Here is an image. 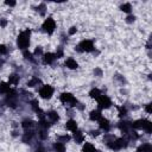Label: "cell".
Returning a JSON list of instances; mask_svg holds the SVG:
<instances>
[{
  "label": "cell",
  "instance_id": "cell-1",
  "mask_svg": "<svg viewBox=\"0 0 152 152\" xmlns=\"http://www.w3.org/2000/svg\"><path fill=\"white\" fill-rule=\"evenodd\" d=\"M29 44H30V31L26 30V31H23L18 37V47L25 50L29 47Z\"/></svg>",
  "mask_w": 152,
  "mask_h": 152
},
{
  "label": "cell",
  "instance_id": "cell-2",
  "mask_svg": "<svg viewBox=\"0 0 152 152\" xmlns=\"http://www.w3.org/2000/svg\"><path fill=\"white\" fill-rule=\"evenodd\" d=\"M108 145V147L112 149V150H121L124 147H126L127 146V139H116L114 141H111L107 144Z\"/></svg>",
  "mask_w": 152,
  "mask_h": 152
},
{
  "label": "cell",
  "instance_id": "cell-3",
  "mask_svg": "<svg viewBox=\"0 0 152 152\" xmlns=\"http://www.w3.org/2000/svg\"><path fill=\"white\" fill-rule=\"evenodd\" d=\"M77 50L78 51H86V52H89V51H93L94 50V44L89 39H86V41H82L80 43V45L77 47Z\"/></svg>",
  "mask_w": 152,
  "mask_h": 152
},
{
  "label": "cell",
  "instance_id": "cell-4",
  "mask_svg": "<svg viewBox=\"0 0 152 152\" xmlns=\"http://www.w3.org/2000/svg\"><path fill=\"white\" fill-rule=\"evenodd\" d=\"M132 127L145 130V131L147 132V133H150V132H151V124H150V121H147V120H138V121H136V122L132 124Z\"/></svg>",
  "mask_w": 152,
  "mask_h": 152
},
{
  "label": "cell",
  "instance_id": "cell-5",
  "mask_svg": "<svg viewBox=\"0 0 152 152\" xmlns=\"http://www.w3.org/2000/svg\"><path fill=\"white\" fill-rule=\"evenodd\" d=\"M39 94H41V96L43 99H49L52 96V94H54V88L51 87V86H43V87L39 89Z\"/></svg>",
  "mask_w": 152,
  "mask_h": 152
},
{
  "label": "cell",
  "instance_id": "cell-6",
  "mask_svg": "<svg viewBox=\"0 0 152 152\" xmlns=\"http://www.w3.org/2000/svg\"><path fill=\"white\" fill-rule=\"evenodd\" d=\"M43 29L47 31L48 34H52V32L55 31V29H56L55 20H54V19H51V18H48L47 20L44 22V24H43Z\"/></svg>",
  "mask_w": 152,
  "mask_h": 152
},
{
  "label": "cell",
  "instance_id": "cell-7",
  "mask_svg": "<svg viewBox=\"0 0 152 152\" xmlns=\"http://www.w3.org/2000/svg\"><path fill=\"white\" fill-rule=\"evenodd\" d=\"M96 100H97L99 107H100V108H108L109 106L112 105V101L109 100V97L106 96V95H100L96 99Z\"/></svg>",
  "mask_w": 152,
  "mask_h": 152
},
{
  "label": "cell",
  "instance_id": "cell-8",
  "mask_svg": "<svg viewBox=\"0 0 152 152\" xmlns=\"http://www.w3.org/2000/svg\"><path fill=\"white\" fill-rule=\"evenodd\" d=\"M61 101L63 103H69L70 106H75L77 103V100L69 93H64L61 95Z\"/></svg>",
  "mask_w": 152,
  "mask_h": 152
},
{
  "label": "cell",
  "instance_id": "cell-9",
  "mask_svg": "<svg viewBox=\"0 0 152 152\" xmlns=\"http://www.w3.org/2000/svg\"><path fill=\"white\" fill-rule=\"evenodd\" d=\"M55 58H56V55H54V54H45L44 55V58H43V61H44V63L45 64H51L52 62L55 61Z\"/></svg>",
  "mask_w": 152,
  "mask_h": 152
},
{
  "label": "cell",
  "instance_id": "cell-10",
  "mask_svg": "<svg viewBox=\"0 0 152 152\" xmlns=\"http://www.w3.org/2000/svg\"><path fill=\"white\" fill-rule=\"evenodd\" d=\"M65 65H67L69 69H76L78 67L77 62L75 61V59H72V58H68L67 61H65Z\"/></svg>",
  "mask_w": 152,
  "mask_h": 152
},
{
  "label": "cell",
  "instance_id": "cell-11",
  "mask_svg": "<svg viewBox=\"0 0 152 152\" xmlns=\"http://www.w3.org/2000/svg\"><path fill=\"white\" fill-rule=\"evenodd\" d=\"M99 122H100V127H101L102 130H106V131L109 130L108 120H106V119H103V118H100V119H99Z\"/></svg>",
  "mask_w": 152,
  "mask_h": 152
},
{
  "label": "cell",
  "instance_id": "cell-12",
  "mask_svg": "<svg viewBox=\"0 0 152 152\" xmlns=\"http://www.w3.org/2000/svg\"><path fill=\"white\" fill-rule=\"evenodd\" d=\"M67 128H68L69 131L76 132V130H77V124H76V121H74V120H69V121L67 122Z\"/></svg>",
  "mask_w": 152,
  "mask_h": 152
},
{
  "label": "cell",
  "instance_id": "cell-13",
  "mask_svg": "<svg viewBox=\"0 0 152 152\" xmlns=\"http://www.w3.org/2000/svg\"><path fill=\"white\" fill-rule=\"evenodd\" d=\"M137 152H151V145L150 144H143L138 147Z\"/></svg>",
  "mask_w": 152,
  "mask_h": 152
},
{
  "label": "cell",
  "instance_id": "cell-14",
  "mask_svg": "<svg viewBox=\"0 0 152 152\" xmlns=\"http://www.w3.org/2000/svg\"><path fill=\"white\" fill-rule=\"evenodd\" d=\"M54 149H55V151H56V152H64V151H65V146H64V144H63V143H61V141L56 143V144L54 145Z\"/></svg>",
  "mask_w": 152,
  "mask_h": 152
},
{
  "label": "cell",
  "instance_id": "cell-15",
  "mask_svg": "<svg viewBox=\"0 0 152 152\" xmlns=\"http://www.w3.org/2000/svg\"><path fill=\"white\" fill-rule=\"evenodd\" d=\"M83 152H96V150L90 143H86L83 146Z\"/></svg>",
  "mask_w": 152,
  "mask_h": 152
},
{
  "label": "cell",
  "instance_id": "cell-16",
  "mask_svg": "<svg viewBox=\"0 0 152 152\" xmlns=\"http://www.w3.org/2000/svg\"><path fill=\"white\" fill-rule=\"evenodd\" d=\"M48 118L50 119L52 122H56V121L58 120V114L56 113V112L51 111V112H49V113H48Z\"/></svg>",
  "mask_w": 152,
  "mask_h": 152
},
{
  "label": "cell",
  "instance_id": "cell-17",
  "mask_svg": "<svg viewBox=\"0 0 152 152\" xmlns=\"http://www.w3.org/2000/svg\"><path fill=\"white\" fill-rule=\"evenodd\" d=\"M101 118V112L100 111H93L90 113V119L91 120H99Z\"/></svg>",
  "mask_w": 152,
  "mask_h": 152
},
{
  "label": "cell",
  "instance_id": "cell-18",
  "mask_svg": "<svg viewBox=\"0 0 152 152\" xmlns=\"http://www.w3.org/2000/svg\"><path fill=\"white\" fill-rule=\"evenodd\" d=\"M10 90H11V88H10L9 84H6V83H1V84H0V91H1V93L7 94Z\"/></svg>",
  "mask_w": 152,
  "mask_h": 152
},
{
  "label": "cell",
  "instance_id": "cell-19",
  "mask_svg": "<svg viewBox=\"0 0 152 152\" xmlns=\"http://www.w3.org/2000/svg\"><path fill=\"white\" fill-rule=\"evenodd\" d=\"M18 81H19V76L18 75H11L10 78H9L10 84H13V86H16L18 83Z\"/></svg>",
  "mask_w": 152,
  "mask_h": 152
},
{
  "label": "cell",
  "instance_id": "cell-20",
  "mask_svg": "<svg viewBox=\"0 0 152 152\" xmlns=\"http://www.w3.org/2000/svg\"><path fill=\"white\" fill-rule=\"evenodd\" d=\"M120 128L122 131H128L130 128H132V124L131 122H127V121H124L120 124Z\"/></svg>",
  "mask_w": 152,
  "mask_h": 152
},
{
  "label": "cell",
  "instance_id": "cell-21",
  "mask_svg": "<svg viewBox=\"0 0 152 152\" xmlns=\"http://www.w3.org/2000/svg\"><path fill=\"white\" fill-rule=\"evenodd\" d=\"M74 138H75V140H76L77 143H82V141H83V134L81 133V132H75Z\"/></svg>",
  "mask_w": 152,
  "mask_h": 152
},
{
  "label": "cell",
  "instance_id": "cell-22",
  "mask_svg": "<svg viewBox=\"0 0 152 152\" xmlns=\"http://www.w3.org/2000/svg\"><path fill=\"white\" fill-rule=\"evenodd\" d=\"M89 94H90V96H91V97H95V99H97L99 96L101 95V91L99 90V89H96V88H95V89H93V90H91Z\"/></svg>",
  "mask_w": 152,
  "mask_h": 152
},
{
  "label": "cell",
  "instance_id": "cell-23",
  "mask_svg": "<svg viewBox=\"0 0 152 152\" xmlns=\"http://www.w3.org/2000/svg\"><path fill=\"white\" fill-rule=\"evenodd\" d=\"M121 10H122L124 12H127V13H130V12H131V10H132V7H131V4H124V5L121 6Z\"/></svg>",
  "mask_w": 152,
  "mask_h": 152
},
{
  "label": "cell",
  "instance_id": "cell-24",
  "mask_svg": "<svg viewBox=\"0 0 152 152\" xmlns=\"http://www.w3.org/2000/svg\"><path fill=\"white\" fill-rule=\"evenodd\" d=\"M22 126L24 127V128H30V127H32V121L31 120H24L23 121V124H22Z\"/></svg>",
  "mask_w": 152,
  "mask_h": 152
},
{
  "label": "cell",
  "instance_id": "cell-25",
  "mask_svg": "<svg viewBox=\"0 0 152 152\" xmlns=\"http://www.w3.org/2000/svg\"><path fill=\"white\" fill-rule=\"evenodd\" d=\"M37 83H39V80H38V78H32V80L29 82V86H30V87H34V86L37 84Z\"/></svg>",
  "mask_w": 152,
  "mask_h": 152
},
{
  "label": "cell",
  "instance_id": "cell-26",
  "mask_svg": "<svg viewBox=\"0 0 152 152\" xmlns=\"http://www.w3.org/2000/svg\"><path fill=\"white\" fill-rule=\"evenodd\" d=\"M6 52H7V49L5 48V45L0 44V55H4V54H6Z\"/></svg>",
  "mask_w": 152,
  "mask_h": 152
},
{
  "label": "cell",
  "instance_id": "cell-27",
  "mask_svg": "<svg viewBox=\"0 0 152 152\" xmlns=\"http://www.w3.org/2000/svg\"><path fill=\"white\" fill-rule=\"evenodd\" d=\"M119 111H120V115H126V113H127V109L125 107H120Z\"/></svg>",
  "mask_w": 152,
  "mask_h": 152
},
{
  "label": "cell",
  "instance_id": "cell-28",
  "mask_svg": "<svg viewBox=\"0 0 152 152\" xmlns=\"http://www.w3.org/2000/svg\"><path fill=\"white\" fill-rule=\"evenodd\" d=\"M76 31H77L76 28H71V29L69 30V34H70V35H74V34H76Z\"/></svg>",
  "mask_w": 152,
  "mask_h": 152
},
{
  "label": "cell",
  "instance_id": "cell-29",
  "mask_svg": "<svg viewBox=\"0 0 152 152\" xmlns=\"http://www.w3.org/2000/svg\"><path fill=\"white\" fill-rule=\"evenodd\" d=\"M127 22H128V23L134 22V17H128V18H127Z\"/></svg>",
  "mask_w": 152,
  "mask_h": 152
},
{
  "label": "cell",
  "instance_id": "cell-30",
  "mask_svg": "<svg viewBox=\"0 0 152 152\" xmlns=\"http://www.w3.org/2000/svg\"><path fill=\"white\" fill-rule=\"evenodd\" d=\"M61 140H69V137L68 136H63V137H61Z\"/></svg>",
  "mask_w": 152,
  "mask_h": 152
},
{
  "label": "cell",
  "instance_id": "cell-31",
  "mask_svg": "<svg viewBox=\"0 0 152 152\" xmlns=\"http://www.w3.org/2000/svg\"><path fill=\"white\" fill-rule=\"evenodd\" d=\"M146 112H147L149 114L151 113V106H150V105H147V106H146Z\"/></svg>",
  "mask_w": 152,
  "mask_h": 152
},
{
  "label": "cell",
  "instance_id": "cell-32",
  "mask_svg": "<svg viewBox=\"0 0 152 152\" xmlns=\"http://www.w3.org/2000/svg\"><path fill=\"white\" fill-rule=\"evenodd\" d=\"M6 4H7V5H11V6H14V5H16V3H14V1H7Z\"/></svg>",
  "mask_w": 152,
  "mask_h": 152
},
{
  "label": "cell",
  "instance_id": "cell-33",
  "mask_svg": "<svg viewBox=\"0 0 152 152\" xmlns=\"http://www.w3.org/2000/svg\"><path fill=\"white\" fill-rule=\"evenodd\" d=\"M0 25H1V26H5V25H6V20H0Z\"/></svg>",
  "mask_w": 152,
  "mask_h": 152
}]
</instances>
